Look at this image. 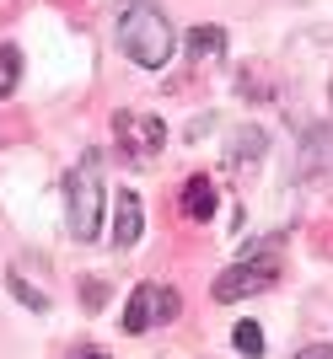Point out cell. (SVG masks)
<instances>
[{
  "mask_svg": "<svg viewBox=\"0 0 333 359\" xmlns=\"http://www.w3.org/2000/svg\"><path fill=\"white\" fill-rule=\"evenodd\" d=\"M263 145H269V140H263V129H253V123H247V129H237V135H231L226 161L237 166V172H242L247 161H258V156H263Z\"/></svg>",
  "mask_w": 333,
  "mask_h": 359,
  "instance_id": "9c48e42d",
  "label": "cell"
},
{
  "mask_svg": "<svg viewBox=\"0 0 333 359\" xmlns=\"http://www.w3.org/2000/svg\"><path fill=\"white\" fill-rule=\"evenodd\" d=\"M333 172V118L301 135V156H296V177H322Z\"/></svg>",
  "mask_w": 333,
  "mask_h": 359,
  "instance_id": "8992f818",
  "label": "cell"
},
{
  "mask_svg": "<svg viewBox=\"0 0 333 359\" xmlns=\"http://www.w3.org/2000/svg\"><path fill=\"white\" fill-rule=\"evenodd\" d=\"M178 311H183L178 290H166V285H135V295H129V306H124V332L140 338V332H151V322H172Z\"/></svg>",
  "mask_w": 333,
  "mask_h": 359,
  "instance_id": "3957f363",
  "label": "cell"
},
{
  "mask_svg": "<svg viewBox=\"0 0 333 359\" xmlns=\"http://www.w3.org/2000/svg\"><path fill=\"white\" fill-rule=\"evenodd\" d=\"M231 344H237L242 359H258V354H263V332H258V322H237V327H231Z\"/></svg>",
  "mask_w": 333,
  "mask_h": 359,
  "instance_id": "8fae6325",
  "label": "cell"
},
{
  "mask_svg": "<svg viewBox=\"0 0 333 359\" xmlns=\"http://www.w3.org/2000/svg\"><path fill=\"white\" fill-rule=\"evenodd\" d=\"M221 48H226V32H221V27H194V38H188V54H194V65H199V60H215Z\"/></svg>",
  "mask_w": 333,
  "mask_h": 359,
  "instance_id": "30bf717a",
  "label": "cell"
},
{
  "mask_svg": "<svg viewBox=\"0 0 333 359\" xmlns=\"http://www.w3.org/2000/svg\"><path fill=\"white\" fill-rule=\"evenodd\" d=\"M6 285H11V295L22 300V306H32V311H48V295H44V290H32L22 273H6Z\"/></svg>",
  "mask_w": 333,
  "mask_h": 359,
  "instance_id": "4fadbf2b",
  "label": "cell"
},
{
  "mask_svg": "<svg viewBox=\"0 0 333 359\" xmlns=\"http://www.w3.org/2000/svg\"><path fill=\"white\" fill-rule=\"evenodd\" d=\"M119 43H124V54H129L140 70H162V65L172 60L178 38H172V22H166L162 6L129 0V6L119 11Z\"/></svg>",
  "mask_w": 333,
  "mask_h": 359,
  "instance_id": "6da1fadb",
  "label": "cell"
},
{
  "mask_svg": "<svg viewBox=\"0 0 333 359\" xmlns=\"http://www.w3.org/2000/svg\"><path fill=\"white\" fill-rule=\"evenodd\" d=\"M274 279H280V263H274V257H258V263L242 257L237 269H226L221 279H215L210 295L221 300V306H231V300H247V295H258V290H269Z\"/></svg>",
  "mask_w": 333,
  "mask_h": 359,
  "instance_id": "5b68a950",
  "label": "cell"
},
{
  "mask_svg": "<svg viewBox=\"0 0 333 359\" xmlns=\"http://www.w3.org/2000/svg\"><path fill=\"white\" fill-rule=\"evenodd\" d=\"M140 231H145V210H140V194H129V188H124V194L113 198V247H135Z\"/></svg>",
  "mask_w": 333,
  "mask_h": 359,
  "instance_id": "52a82bcc",
  "label": "cell"
},
{
  "mask_svg": "<svg viewBox=\"0 0 333 359\" xmlns=\"http://www.w3.org/2000/svg\"><path fill=\"white\" fill-rule=\"evenodd\" d=\"M65 225L76 241H97V225H103V156L97 150H86L65 172Z\"/></svg>",
  "mask_w": 333,
  "mask_h": 359,
  "instance_id": "7a4b0ae2",
  "label": "cell"
},
{
  "mask_svg": "<svg viewBox=\"0 0 333 359\" xmlns=\"http://www.w3.org/2000/svg\"><path fill=\"white\" fill-rule=\"evenodd\" d=\"M113 135H119L124 156L129 161H151L156 150L166 145V123L156 113H140V107H124L119 118H113Z\"/></svg>",
  "mask_w": 333,
  "mask_h": 359,
  "instance_id": "277c9868",
  "label": "cell"
},
{
  "mask_svg": "<svg viewBox=\"0 0 333 359\" xmlns=\"http://www.w3.org/2000/svg\"><path fill=\"white\" fill-rule=\"evenodd\" d=\"M290 359H333V344H312V348H301V354H290Z\"/></svg>",
  "mask_w": 333,
  "mask_h": 359,
  "instance_id": "9a60e30c",
  "label": "cell"
},
{
  "mask_svg": "<svg viewBox=\"0 0 333 359\" xmlns=\"http://www.w3.org/2000/svg\"><path fill=\"white\" fill-rule=\"evenodd\" d=\"M178 204H183L188 220L204 225V220H215V210H221V194H215V182L204 177V172H194V177L183 182V198H178Z\"/></svg>",
  "mask_w": 333,
  "mask_h": 359,
  "instance_id": "ba28073f",
  "label": "cell"
},
{
  "mask_svg": "<svg viewBox=\"0 0 333 359\" xmlns=\"http://www.w3.org/2000/svg\"><path fill=\"white\" fill-rule=\"evenodd\" d=\"M16 81H22V54L11 43H0V97H11Z\"/></svg>",
  "mask_w": 333,
  "mask_h": 359,
  "instance_id": "7c38bea8",
  "label": "cell"
},
{
  "mask_svg": "<svg viewBox=\"0 0 333 359\" xmlns=\"http://www.w3.org/2000/svg\"><path fill=\"white\" fill-rule=\"evenodd\" d=\"M70 359H107L103 348H81V354H70Z\"/></svg>",
  "mask_w": 333,
  "mask_h": 359,
  "instance_id": "2e32d148",
  "label": "cell"
},
{
  "mask_svg": "<svg viewBox=\"0 0 333 359\" xmlns=\"http://www.w3.org/2000/svg\"><path fill=\"white\" fill-rule=\"evenodd\" d=\"M81 295H86V306L97 311V306L107 300V285H103V279H86V285H81Z\"/></svg>",
  "mask_w": 333,
  "mask_h": 359,
  "instance_id": "5bb4252c",
  "label": "cell"
}]
</instances>
